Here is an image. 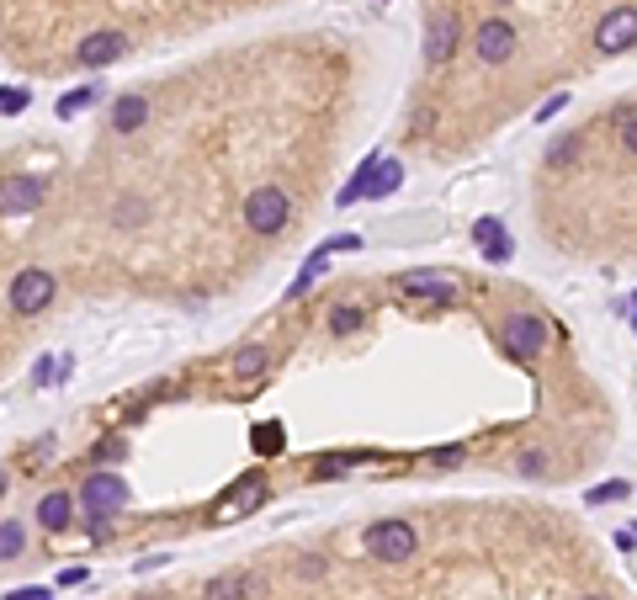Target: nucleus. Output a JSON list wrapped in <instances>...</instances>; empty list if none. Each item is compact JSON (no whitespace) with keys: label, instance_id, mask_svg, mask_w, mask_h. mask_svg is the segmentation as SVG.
I'll return each mask as SVG.
<instances>
[{"label":"nucleus","instance_id":"f257e3e1","mask_svg":"<svg viewBox=\"0 0 637 600\" xmlns=\"http://www.w3.org/2000/svg\"><path fill=\"white\" fill-rule=\"evenodd\" d=\"M398 181H404V160H388V154H372L356 176L340 186V208H351V203H383V197H394Z\"/></svg>","mask_w":637,"mask_h":600},{"label":"nucleus","instance_id":"f03ea898","mask_svg":"<svg viewBox=\"0 0 637 600\" xmlns=\"http://www.w3.org/2000/svg\"><path fill=\"white\" fill-rule=\"evenodd\" d=\"M240 218H244V229H250V234H261V240H276V234L293 223V197H287L276 181H266V186H255V192L244 197Z\"/></svg>","mask_w":637,"mask_h":600},{"label":"nucleus","instance_id":"7ed1b4c3","mask_svg":"<svg viewBox=\"0 0 637 600\" xmlns=\"http://www.w3.org/2000/svg\"><path fill=\"white\" fill-rule=\"evenodd\" d=\"M362 553L377 558V564H409L420 553V532L404 521V515H388V521H372L362 537Z\"/></svg>","mask_w":637,"mask_h":600},{"label":"nucleus","instance_id":"20e7f679","mask_svg":"<svg viewBox=\"0 0 637 600\" xmlns=\"http://www.w3.org/2000/svg\"><path fill=\"white\" fill-rule=\"evenodd\" d=\"M59 298V276L48 266H22L11 276V287H6V303H11V314H22V319H37V314H48Z\"/></svg>","mask_w":637,"mask_h":600},{"label":"nucleus","instance_id":"39448f33","mask_svg":"<svg viewBox=\"0 0 637 600\" xmlns=\"http://www.w3.org/2000/svg\"><path fill=\"white\" fill-rule=\"evenodd\" d=\"M499 346H505V357L510 361H542L547 346H552V330H547V319L537 314H510L505 325H499Z\"/></svg>","mask_w":637,"mask_h":600},{"label":"nucleus","instance_id":"423d86ee","mask_svg":"<svg viewBox=\"0 0 637 600\" xmlns=\"http://www.w3.org/2000/svg\"><path fill=\"white\" fill-rule=\"evenodd\" d=\"M520 48V32L505 22V17H484L479 22V32H473V54H479V64H488V69H499V64H510Z\"/></svg>","mask_w":637,"mask_h":600},{"label":"nucleus","instance_id":"0eeeda50","mask_svg":"<svg viewBox=\"0 0 637 600\" xmlns=\"http://www.w3.org/2000/svg\"><path fill=\"white\" fill-rule=\"evenodd\" d=\"M75 505H86L91 515H118L128 505V483L112 473V468H96L91 479L80 483V494H75Z\"/></svg>","mask_w":637,"mask_h":600},{"label":"nucleus","instance_id":"6e6552de","mask_svg":"<svg viewBox=\"0 0 637 600\" xmlns=\"http://www.w3.org/2000/svg\"><path fill=\"white\" fill-rule=\"evenodd\" d=\"M43 197H48L43 176H6L0 181V218H28L43 208Z\"/></svg>","mask_w":637,"mask_h":600},{"label":"nucleus","instance_id":"1a4fd4ad","mask_svg":"<svg viewBox=\"0 0 637 600\" xmlns=\"http://www.w3.org/2000/svg\"><path fill=\"white\" fill-rule=\"evenodd\" d=\"M122 54H128V32H118V28L86 32V37L75 43V64H80V69H107V64H118Z\"/></svg>","mask_w":637,"mask_h":600},{"label":"nucleus","instance_id":"9d476101","mask_svg":"<svg viewBox=\"0 0 637 600\" xmlns=\"http://www.w3.org/2000/svg\"><path fill=\"white\" fill-rule=\"evenodd\" d=\"M595 48L601 54H627L637 48V6H616L595 22Z\"/></svg>","mask_w":637,"mask_h":600},{"label":"nucleus","instance_id":"9b49d317","mask_svg":"<svg viewBox=\"0 0 637 600\" xmlns=\"http://www.w3.org/2000/svg\"><path fill=\"white\" fill-rule=\"evenodd\" d=\"M398 293H404V298H425V303H452L457 276L452 271H436V266H415L398 276Z\"/></svg>","mask_w":637,"mask_h":600},{"label":"nucleus","instance_id":"f8f14e48","mask_svg":"<svg viewBox=\"0 0 637 600\" xmlns=\"http://www.w3.org/2000/svg\"><path fill=\"white\" fill-rule=\"evenodd\" d=\"M457 48H462V22H457L452 11H436L425 22V64H447Z\"/></svg>","mask_w":637,"mask_h":600},{"label":"nucleus","instance_id":"ddd939ff","mask_svg":"<svg viewBox=\"0 0 637 600\" xmlns=\"http://www.w3.org/2000/svg\"><path fill=\"white\" fill-rule=\"evenodd\" d=\"M150 96L144 90H122L118 101H112V112H107V128L118 133V139H133L139 128H150Z\"/></svg>","mask_w":637,"mask_h":600},{"label":"nucleus","instance_id":"4468645a","mask_svg":"<svg viewBox=\"0 0 637 600\" xmlns=\"http://www.w3.org/2000/svg\"><path fill=\"white\" fill-rule=\"evenodd\" d=\"M261 500H266V473H261V468H250V473H244V479L218 500V515H250Z\"/></svg>","mask_w":637,"mask_h":600},{"label":"nucleus","instance_id":"2eb2a0df","mask_svg":"<svg viewBox=\"0 0 637 600\" xmlns=\"http://www.w3.org/2000/svg\"><path fill=\"white\" fill-rule=\"evenodd\" d=\"M37 526L54 532V537L69 532V526H75V494H69V489H48V494L37 500Z\"/></svg>","mask_w":637,"mask_h":600},{"label":"nucleus","instance_id":"dca6fc26","mask_svg":"<svg viewBox=\"0 0 637 600\" xmlns=\"http://www.w3.org/2000/svg\"><path fill=\"white\" fill-rule=\"evenodd\" d=\"M473 240H479V250H484L494 266H505V261L516 255V240H510V229H505L499 218H479V223H473Z\"/></svg>","mask_w":637,"mask_h":600},{"label":"nucleus","instance_id":"f3484780","mask_svg":"<svg viewBox=\"0 0 637 600\" xmlns=\"http://www.w3.org/2000/svg\"><path fill=\"white\" fill-rule=\"evenodd\" d=\"M266 367H272V346H261V340H250V346H240V351L229 357V372H234V383H255Z\"/></svg>","mask_w":637,"mask_h":600},{"label":"nucleus","instance_id":"a211bd4d","mask_svg":"<svg viewBox=\"0 0 637 600\" xmlns=\"http://www.w3.org/2000/svg\"><path fill=\"white\" fill-rule=\"evenodd\" d=\"M150 212H154L150 197H139V192H122L107 218H112V229H122V234H128V229H144V223H150Z\"/></svg>","mask_w":637,"mask_h":600},{"label":"nucleus","instance_id":"6ab92c4d","mask_svg":"<svg viewBox=\"0 0 637 600\" xmlns=\"http://www.w3.org/2000/svg\"><path fill=\"white\" fill-rule=\"evenodd\" d=\"M28 553V521L22 515H6L0 521V564H17Z\"/></svg>","mask_w":637,"mask_h":600},{"label":"nucleus","instance_id":"aec40b11","mask_svg":"<svg viewBox=\"0 0 637 600\" xmlns=\"http://www.w3.org/2000/svg\"><path fill=\"white\" fill-rule=\"evenodd\" d=\"M250 590H261L250 574H218L208 590H202V600H250Z\"/></svg>","mask_w":637,"mask_h":600},{"label":"nucleus","instance_id":"412c9836","mask_svg":"<svg viewBox=\"0 0 637 600\" xmlns=\"http://www.w3.org/2000/svg\"><path fill=\"white\" fill-rule=\"evenodd\" d=\"M579 154H584V139H579V133H558V139L547 144V171H563V165H574Z\"/></svg>","mask_w":637,"mask_h":600},{"label":"nucleus","instance_id":"4be33fe9","mask_svg":"<svg viewBox=\"0 0 637 600\" xmlns=\"http://www.w3.org/2000/svg\"><path fill=\"white\" fill-rule=\"evenodd\" d=\"M325 266H330V255H319V250H314V255H308V261H304V271L293 276V287H287V298H304L308 287H314V282L325 276Z\"/></svg>","mask_w":637,"mask_h":600},{"label":"nucleus","instance_id":"5701e85b","mask_svg":"<svg viewBox=\"0 0 637 600\" xmlns=\"http://www.w3.org/2000/svg\"><path fill=\"white\" fill-rule=\"evenodd\" d=\"M366 325V314L356 308V303H340V308H330V335H356Z\"/></svg>","mask_w":637,"mask_h":600},{"label":"nucleus","instance_id":"b1692460","mask_svg":"<svg viewBox=\"0 0 637 600\" xmlns=\"http://www.w3.org/2000/svg\"><path fill=\"white\" fill-rule=\"evenodd\" d=\"M627 494H633V483L611 479V483H595V489L584 494V505H616V500H627Z\"/></svg>","mask_w":637,"mask_h":600},{"label":"nucleus","instance_id":"393cba45","mask_svg":"<svg viewBox=\"0 0 637 600\" xmlns=\"http://www.w3.org/2000/svg\"><path fill=\"white\" fill-rule=\"evenodd\" d=\"M96 96H101V86H80V90H69V96H59V118H75V112H86Z\"/></svg>","mask_w":637,"mask_h":600},{"label":"nucleus","instance_id":"a878e982","mask_svg":"<svg viewBox=\"0 0 637 600\" xmlns=\"http://www.w3.org/2000/svg\"><path fill=\"white\" fill-rule=\"evenodd\" d=\"M287 447V436H282V425L266 421V425H255V451H282Z\"/></svg>","mask_w":637,"mask_h":600},{"label":"nucleus","instance_id":"bb28decb","mask_svg":"<svg viewBox=\"0 0 637 600\" xmlns=\"http://www.w3.org/2000/svg\"><path fill=\"white\" fill-rule=\"evenodd\" d=\"M32 107V90H17V86H6L0 90V112L11 118V112H28Z\"/></svg>","mask_w":637,"mask_h":600},{"label":"nucleus","instance_id":"cd10ccee","mask_svg":"<svg viewBox=\"0 0 637 600\" xmlns=\"http://www.w3.org/2000/svg\"><path fill=\"white\" fill-rule=\"evenodd\" d=\"M340 250H362V234H334L319 244V255H340Z\"/></svg>","mask_w":637,"mask_h":600},{"label":"nucleus","instance_id":"c85d7f7f","mask_svg":"<svg viewBox=\"0 0 637 600\" xmlns=\"http://www.w3.org/2000/svg\"><path fill=\"white\" fill-rule=\"evenodd\" d=\"M516 468L526 473V479H531V473H547V451H520Z\"/></svg>","mask_w":637,"mask_h":600},{"label":"nucleus","instance_id":"c756f323","mask_svg":"<svg viewBox=\"0 0 637 600\" xmlns=\"http://www.w3.org/2000/svg\"><path fill=\"white\" fill-rule=\"evenodd\" d=\"M563 107H569V90H558V96H547V101H542V112H537V122H552V118H558V112H563Z\"/></svg>","mask_w":637,"mask_h":600},{"label":"nucleus","instance_id":"7c9ffc66","mask_svg":"<svg viewBox=\"0 0 637 600\" xmlns=\"http://www.w3.org/2000/svg\"><path fill=\"white\" fill-rule=\"evenodd\" d=\"M32 383H37V389H48V383H54V357L32 361Z\"/></svg>","mask_w":637,"mask_h":600},{"label":"nucleus","instance_id":"2f4dec72","mask_svg":"<svg viewBox=\"0 0 637 600\" xmlns=\"http://www.w3.org/2000/svg\"><path fill=\"white\" fill-rule=\"evenodd\" d=\"M48 451H54V436H43V441H32V451H28V468H22V473H37V462H43Z\"/></svg>","mask_w":637,"mask_h":600},{"label":"nucleus","instance_id":"473e14b6","mask_svg":"<svg viewBox=\"0 0 637 600\" xmlns=\"http://www.w3.org/2000/svg\"><path fill=\"white\" fill-rule=\"evenodd\" d=\"M345 473V457H325V462H314V479H340Z\"/></svg>","mask_w":637,"mask_h":600},{"label":"nucleus","instance_id":"72a5a7b5","mask_svg":"<svg viewBox=\"0 0 637 600\" xmlns=\"http://www.w3.org/2000/svg\"><path fill=\"white\" fill-rule=\"evenodd\" d=\"M430 462H436V468H457V462H462V447H441V451H430Z\"/></svg>","mask_w":637,"mask_h":600},{"label":"nucleus","instance_id":"f704fd0d","mask_svg":"<svg viewBox=\"0 0 637 600\" xmlns=\"http://www.w3.org/2000/svg\"><path fill=\"white\" fill-rule=\"evenodd\" d=\"M122 451H128V447H122V436H112V441H101V447H96V457H101V462H118Z\"/></svg>","mask_w":637,"mask_h":600},{"label":"nucleus","instance_id":"c9c22d12","mask_svg":"<svg viewBox=\"0 0 637 600\" xmlns=\"http://www.w3.org/2000/svg\"><path fill=\"white\" fill-rule=\"evenodd\" d=\"M622 150H627V154L637 160V112L627 118V128H622Z\"/></svg>","mask_w":637,"mask_h":600},{"label":"nucleus","instance_id":"e433bc0d","mask_svg":"<svg viewBox=\"0 0 637 600\" xmlns=\"http://www.w3.org/2000/svg\"><path fill=\"white\" fill-rule=\"evenodd\" d=\"M6 600H54V596H48L43 585H28V590H11V596H6Z\"/></svg>","mask_w":637,"mask_h":600},{"label":"nucleus","instance_id":"4c0bfd02","mask_svg":"<svg viewBox=\"0 0 637 600\" xmlns=\"http://www.w3.org/2000/svg\"><path fill=\"white\" fill-rule=\"evenodd\" d=\"M430 122H436V112H430V107H420V112H415V133H430Z\"/></svg>","mask_w":637,"mask_h":600},{"label":"nucleus","instance_id":"58836bf2","mask_svg":"<svg viewBox=\"0 0 637 600\" xmlns=\"http://www.w3.org/2000/svg\"><path fill=\"white\" fill-rule=\"evenodd\" d=\"M69 372H75V357H54V378H59V383L69 378Z\"/></svg>","mask_w":637,"mask_h":600},{"label":"nucleus","instance_id":"ea45409f","mask_svg":"<svg viewBox=\"0 0 637 600\" xmlns=\"http://www.w3.org/2000/svg\"><path fill=\"white\" fill-rule=\"evenodd\" d=\"M0 494H6V473H0Z\"/></svg>","mask_w":637,"mask_h":600},{"label":"nucleus","instance_id":"a19ab883","mask_svg":"<svg viewBox=\"0 0 637 600\" xmlns=\"http://www.w3.org/2000/svg\"><path fill=\"white\" fill-rule=\"evenodd\" d=\"M584 600H606V596H584Z\"/></svg>","mask_w":637,"mask_h":600},{"label":"nucleus","instance_id":"79ce46f5","mask_svg":"<svg viewBox=\"0 0 637 600\" xmlns=\"http://www.w3.org/2000/svg\"><path fill=\"white\" fill-rule=\"evenodd\" d=\"M499 6H505V0H499Z\"/></svg>","mask_w":637,"mask_h":600},{"label":"nucleus","instance_id":"37998d69","mask_svg":"<svg viewBox=\"0 0 637 600\" xmlns=\"http://www.w3.org/2000/svg\"><path fill=\"white\" fill-rule=\"evenodd\" d=\"M633 532H637V526H633Z\"/></svg>","mask_w":637,"mask_h":600}]
</instances>
